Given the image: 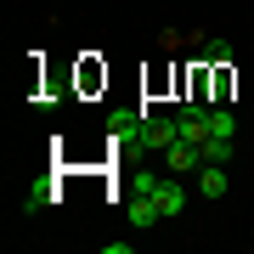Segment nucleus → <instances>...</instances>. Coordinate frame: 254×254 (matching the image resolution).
<instances>
[{"label":"nucleus","mask_w":254,"mask_h":254,"mask_svg":"<svg viewBox=\"0 0 254 254\" xmlns=\"http://www.w3.org/2000/svg\"><path fill=\"white\" fill-rule=\"evenodd\" d=\"M209 136H237V119L226 108H209Z\"/></svg>","instance_id":"nucleus-7"},{"label":"nucleus","mask_w":254,"mask_h":254,"mask_svg":"<svg viewBox=\"0 0 254 254\" xmlns=\"http://www.w3.org/2000/svg\"><path fill=\"white\" fill-rule=\"evenodd\" d=\"M125 220H130L136 232H153L158 220H164V209H158V198H153V192H136V198H130V209H125Z\"/></svg>","instance_id":"nucleus-3"},{"label":"nucleus","mask_w":254,"mask_h":254,"mask_svg":"<svg viewBox=\"0 0 254 254\" xmlns=\"http://www.w3.org/2000/svg\"><path fill=\"white\" fill-rule=\"evenodd\" d=\"M164 164H170V175H192V170L203 164V147H198V141H175L170 153H164Z\"/></svg>","instance_id":"nucleus-4"},{"label":"nucleus","mask_w":254,"mask_h":254,"mask_svg":"<svg viewBox=\"0 0 254 254\" xmlns=\"http://www.w3.org/2000/svg\"><path fill=\"white\" fill-rule=\"evenodd\" d=\"M232 181H226V164H198V198H226Z\"/></svg>","instance_id":"nucleus-5"},{"label":"nucleus","mask_w":254,"mask_h":254,"mask_svg":"<svg viewBox=\"0 0 254 254\" xmlns=\"http://www.w3.org/2000/svg\"><path fill=\"white\" fill-rule=\"evenodd\" d=\"M141 192H153V198H158L164 220L187 209V187H181V175H164V181H158V175H147V181H141Z\"/></svg>","instance_id":"nucleus-1"},{"label":"nucleus","mask_w":254,"mask_h":254,"mask_svg":"<svg viewBox=\"0 0 254 254\" xmlns=\"http://www.w3.org/2000/svg\"><path fill=\"white\" fill-rule=\"evenodd\" d=\"M232 153H237L232 136H209L203 141V164H232Z\"/></svg>","instance_id":"nucleus-6"},{"label":"nucleus","mask_w":254,"mask_h":254,"mask_svg":"<svg viewBox=\"0 0 254 254\" xmlns=\"http://www.w3.org/2000/svg\"><path fill=\"white\" fill-rule=\"evenodd\" d=\"M203 57H209V63H232V46H226V40H209Z\"/></svg>","instance_id":"nucleus-8"},{"label":"nucleus","mask_w":254,"mask_h":254,"mask_svg":"<svg viewBox=\"0 0 254 254\" xmlns=\"http://www.w3.org/2000/svg\"><path fill=\"white\" fill-rule=\"evenodd\" d=\"M175 141H181V125H175V119H141V147H158V153H170Z\"/></svg>","instance_id":"nucleus-2"}]
</instances>
